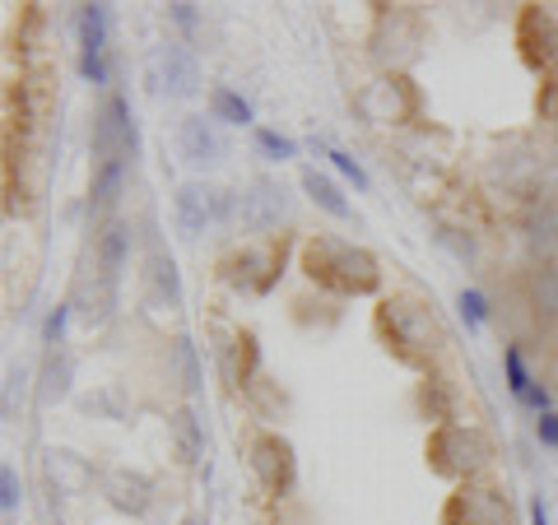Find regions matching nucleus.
<instances>
[{
    "mask_svg": "<svg viewBox=\"0 0 558 525\" xmlns=\"http://www.w3.org/2000/svg\"><path fill=\"white\" fill-rule=\"evenodd\" d=\"M303 274L312 284L344 293V297L377 293V284H381L377 256L354 247V242H344V237H307L303 242Z\"/></svg>",
    "mask_w": 558,
    "mask_h": 525,
    "instance_id": "nucleus-1",
    "label": "nucleus"
},
{
    "mask_svg": "<svg viewBox=\"0 0 558 525\" xmlns=\"http://www.w3.org/2000/svg\"><path fill=\"white\" fill-rule=\"evenodd\" d=\"M428 461L438 475L447 479H470V475H480V469L494 461V442L480 432V428H461V424H447L428 437Z\"/></svg>",
    "mask_w": 558,
    "mask_h": 525,
    "instance_id": "nucleus-2",
    "label": "nucleus"
},
{
    "mask_svg": "<svg viewBox=\"0 0 558 525\" xmlns=\"http://www.w3.org/2000/svg\"><path fill=\"white\" fill-rule=\"evenodd\" d=\"M381 321L391 326V344H396V354H400V358L433 354V349L442 344L433 312H428V307H418L414 297H391V303L381 307Z\"/></svg>",
    "mask_w": 558,
    "mask_h": 525,
    "instance_id": "nucleus-3",
    "label": "nucleus"
},
{
    "mask_svg": "<svg viewBox=\"0 0 558 525\" xmlns=\"http://www.w3.org/2000/svg\"><path fill=\"white\" fill-rule=\"evenodd\" d=\"M149 89L168 98H191L201 89V65L182 42H163L149 51Z\"/></svg>",
    "mask_w": 558,
    "mask_h": 525,
    "instance_id": "nucleus-4",
    "label": "nucleus"
},
{
    "mask_svg": "<svg viewBox=\"0 0 558 525\" xmlns=\"http://www.w3.org/2000/svg\"><path fill=\"white\" fill-rule=\"evenodd\" d=\"M442 525H512V506L498 488L484 484H465L447 498L442 506Z\"/></svg>",
    "mask_w": 558,
    "mask_h": 525,
    "instance_id": "nucleus-5",
    "label": "nucleus"
},
{
    "mask_svg": "<svg viewBox=\"0 0 558 525\" xmlns=\"http://www.w3.org/2000/svg\"><path fill=\"white\" fill-rule=\"evenodd\" d=\"M252 475L260 479L270 498H284L293 479H299V461H293V447L279 432H260L252 437Z\"/></svg>",
    "mask_w": 558,
    "mask_h": 525,
    "instance_id": "nucleus-6",
    "label": "nucleus"
},
{
    "mask_svg": "<svg viewBox=\"0 0 558 525\" xmlns=\"http://www.w3.org/2000/svg\"><path fill=\"white\" fill-rule=\"evenodd\" d=\"M135 149V121H131V102L126 98H108L102 112L94 117V159L98 163H117L121 154Z\"/></svg>",
    "mask_w": 558,
    "mask_h": 525,
    "instance_id": "nucleus-7",
    "label": "nucleus"
},
{
    "mask_svg": "<svg viewBox=\"0 0 558 525\" xmlns=\"http://www.w3.org/2000/svg\"><path fill=\"white\" fill-rule=\"evenodd\" d=\"M223 209H229V196L205 182H186V186H178V196H172V219H178L182 237H201Z\"/></svg>",
    "mask_w": 558,
    "mask_h": 525,
    "instance_id": "nucleus-8",
    "label": "nucleus"
},
{
    "mask_svg": "<svg viewBox=\"0 0 558 525\" xmlns=\"http://www.w3.org/2000/svg\"><path fill=\"white\" fill-rule=\"evenodd\" d=\"M80 75L89 84H108V5H80Z\"/></svg>",
    "mask_w": 558,
    "mask_h": 525,
    "instance_id": "nucleus-9",
    "label": "nucleus"
},
{
    "mask_svg": "<svg viewBox=\"0 0 558 525\" xmlns=\"http://www.w3.org/2000/svg\"><path fill=\"white\" fill-rule=\"evenodd\" d=\"M284 209H289L284 186L270 182V178H256L247 191H242V200H238V215H242V223H247L252 233H270V229H279Z\"/></svg>",
    "mask_w": 558,
    "mask_h": 525,
    "instance_id": "nucleus-10",
    "label": "nucleus"
},
{
    "mask_svg": "<svg viewBox=\"0 0 558 525\" xmlns=\"http://www.w3.org/2000/svg\"><path fill=\"white\" fill-rule=\"evenodd\" d=\"M178 154H182V163H191V168H215L223 154H229V145H223V135H219L215 121L186 117L178 126Z\"/></svg>",
    "mask_w": 558,
    "mask_h": 525,
    "instance_id": "nucleus-11",
    "label": "nucleus"
},
{
    "mask_svg": "<svg viewBox=\"0 0 558 525\" xmlns=\"http://www.w3.org/2000/svg\"><path fill=\"white\" fill-rule=\"evenodd\" d=\"M102 493H108V502L117 506V512L145 516L149 502H154V479L140 475V469H112V475L102 479Z\"/></svg>",
    "mask_w": 558,
    "mask_h": 525,
    "instance_id": "nucleus-12",
    "label": "nucleus"
},
{
    "mask_svg": "<svg viewBox=\"0 0 558 525\" xmlns=\"http://www.w3.org/2000/svg\"><path fill=\"white\" fill-rule=\"evenodd\" d=\"M359 112L368 121H400L410 112V94H405V80H377L359 94Z\"/></svg>",
    "mask_w": 558,
    "mask_h": 525,
    "instance_id": "nucleus-13",
    "label": "nucleus"
},
{
    "mask_svg": "<svg viewBox=\"0 0 558 525\" xmlns=\"http://www.w3.org/2000/svg\"><path fill=\"white\" fill-rule=\"evenodd\" d=\"M149 297L159 307H178L182 303V279H178V260H172L163 247L149 252Z\"/></svg>",
    "mask_w": 558,
    "mask_h": 525,
    "instance_id": "nucleus-14",
    "label": "nucleus"
},
{
    "mask_svg": "<svg viewBox=\"0 0 558 525\" xmlns=\"http://www.w3.org/2000/svg\"><path fill=\"white\" fill-rule=\"evenodd\" d=\"M47 479L57 484V493H84L94 484V469L75 451H47Z\"/></svg>",
    "mask_w": 558,
    "mask_h": 525,
    "instance_id": "nucleus-15",
    "label": "nucleus"
},
{
    "mask_svg": "<svg viewBox=\"0 0 558 525\" xmlns=\"http://www.w3.org/2000/svg\"><path fill=\"white\" fill-rule=\"evenodd\" d=\"M126 252H131V229L126 223H112V229L98 237V274L108 279V284H117L121 266H126Z\"/></svg>",
    "mask_w": 558,
    "mask_h": 525,
    "instance_id": "nucleus-16",
    "label": "nucleus"
},
{
    "mask_svg": "<svg viewBox=\"0 0 558 525\" xmlns=\"http://www.w3.org/2000/svg\"><path fill=\"white\" fill-rule=\"evenodd\" d=\"M70 377H75V363H70V354H57V349H51L47 363H43V387H38L43 405H57V400L70 395Z\"/></svg>",
    "mask_w": 558,
    "mask_h": 525,
    "instance_id": "nucleus-17",
    "label": "nucleus"
},
{
    "mask_svg": "<svg viewBox=\"0 0 558 525\" xmlns=\"http://www.w3.org/2000/svg\"><path fill=\"white\" fill-rule=\"evenodd\" d=\"M303 191L312 196V205H322L330 219H349V200L340 196V186L326 178V172H317V168H303Z\"/></svg>",
    "mask_w": 558,
    "mask_h": 525,
    "instance_id": "nucleus-18",
    "label": "nucleus"
},
{
    "mask_svg": "<svg viewBox=\"0 0 558 525\" xmlns=\"http://www.w3.org/2000/svg\"><path fill=\"white\" fill-rule=\"evenodd\" d=\"M168 424H172V437H178L182 461L186 465H201V456H205V428H201V418L191 414V410H178Z\"/></svg>",
    "mask_w": 558,
    "mask_h": 525,
    "instance_id": "nucleus-19",
    "label": "nucleus"
},
{
    "mask_svg": "<svg viewBox=\"0 0 558 525\" xmlns=\"http://www.w3.org/2000/svg\"><path fill=\"white\" fill-rule=\"evenodd\" d=\"M209 112H215V121H229V126H247L252 102L233 89H209Z\"/></svg>",
    "mask_w": 558,
    "mask_h": 525,
    "instance_id": "nucleus-20",
    "label": "nucleus"
},
{
    "mask_svg": "<svg viewBox=\"0 0 558 525\" xmlns=\"http://www.w3.org/2000/svg\"><path fill=\"white\" fill-rule=\"evenodd\" d=\"M172 367H178V377H182V391L196 395L201 391V358H196V344H191L186 335L172 340Z\"/></svg>",
    "mask_w": 558,
    "mask_h": 525,
    "instance_id": "nucleus-21",
    "label": "nucleus"
},
{
    "mask_svg": "<svg viewBox=\"0 0 558 525\" xmlns=\"http://www.w3.org/2000/svg\"><path fill=\"white\" fill-rule=\"evenodd\" d=\"M117 191H121V159L117 163H102L98 182H94V209H98V215H102V209H112Z\"/></svg>",
    "mask_w": 558,
    "mask_h": 525,
    "instance_id": "nucleus-22",
    "label": "nucleus"
},
{
    "mask_svg": "<svg viewBox=\"0 0 558 525\" xmlns=\"http://www.w3.org/2000/svg\"><path fill=\"white\" fill-rule=\"evenodd\" d=\"M502 367H508V387H512V395H517V400H526L535 381H531V373H526V363H521L517 349H502Z\"/></svg>",
    "mask_w": 558,
    "mask_h": 525,
    "instance_id": "nucleus-23",
    "label": "nucleus"
},
{
    "mask_svg": "<svg viewBox=\"0 0 558 525\" xmlns=\"http://www.w3.org/2000/svg\"><path fill=\"white\" fill-rule=\"evenodd\" d=\"M256 149L266 154V159H275V163H284V159L299 154V145H293L289 135H279V131H256Z\"/></svg>",
    "mask_w": 558,
    "mask_h": 525,
    "instance_id": "nucleus-24",
    "label": "nucleus"
},
{
    "mask_svg": "<svg viewBox=\"0 0 558 525\" xmlns=\"http://www.w3.org/2000/svg\"><path fill=\"white\" fill-rule=\"evenodd\" d=\"M457 307H461V317H465V326H470V330H480V326H484V317H488L484 293H475V289H461V293H457Z\"/></svg>",
    "mask_w": 558,
    "mask_h": 525,
    "instance_id": "nucleus-25",
    "label": "nucleus"
},
{
    "mask_svg": "<svg viewBox=\"0 0 558 525\" xmlns=\"http://www.w3.org/2000/svg\"><path fill=\"white\" fill-rule=\"evenodd\" d=\"M84 410L89 414H108V418H126V405H121V391H98L84 400Z\"/></svg>",
    "mask_w": 558,
    "mask_h": 525,
    "instance_id": "nucleus-26",
    "label": "nucleus"
},
{
    "mask_svg": "<svg viewBox=\"0 0 558 525\" xmlns=\"http://www.w3.org/2000/svg\"><path fill=\"white\" fill-rule=\"evenodd\" d=\"M20 498H24L20 475H14V465H5V469H0V506H5V512H14V506H20Z\"/></svg>",
    "mask_w": 558,
    "mask_h": 525,
    "instance_id": "nucleus-27",
    "label": "nucleus"
},
{
    "mask_svg": "<svg viewBox=\"0 0 558 525\" xmlns=\"http://www.w3.org/2000/svg\"><path fill=\"white\" fill-rule=\"evenodd\" d=\"M326 159H330V163H336V168H340V172H344V178H349V182H354L359 191H363V186H368V172H363V168H359V159H349V154H344V149H326Z\"/></svg>",
    "mask_w": 558,
    "mask_h": 525,
    "instance_id": "nucleus-28",
    "label": "nucleus"
},
{
    "mask_svg": "<svg viewBox=\"0 0 558 525\" xmlns=\"http://www.w3.org/2000/svg\"><path fill=\"white\" fill-rule=\"evenodd\" d=\"M65 321H70V303H61V307H57V312H51V317H47V330H43V340H47L51 349L61 344V335H65Z\"/></svg>",
    "mask_w": 558,
    "mask_h": 525,
    "instance_id": "nucleus-29",
    "label": "nucleus"
},
{
    "mask_svg": "<svg viewBox=\"0 0 558 525\" xmlns=\"http://www.w3.org/2000/svg\"><path fill=\"white\" fill-rule=\"evenodd\" d=\"M535 432H539V442H545V447H558V414H554V410L539 414V418H535Z\"/></svg>",
    "mask_w": 558,
    "mask_h": 525,
    "instance_id": "nucleus-30",
    "label": "nucleus"
},
{
    "mask_svg": "<svg viewBox=\"0 0 558 525\" xmlns=\"http://www.w3.org/2000/svg\"><path fill=\"white\" fill-rule=\"evenodd\" d=\"M168 14H172V20H178L186 33L196 28V5H168Z\"/></svg>",
    "mask_w": 558,
    "mask_h": 525,
    "instance_id": "nucleus-31",
    "label": "nucleus"
},
{
    "mask_svg": "<svg viewBox=\"0 0 558 525\" xmlns=\"http://www.w3.org/2000/svg\"><path fill=\"white\" fill-rule=\"evenodd\" d=\"M531 525H549V506H545V498H535V502H531Z\"/></svg>",
    "mask_w": 558,
    "mask_h": 525,
    "instance_id": "nucleus-32",
    "label": "nucleus"
}]
</instances>
